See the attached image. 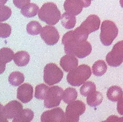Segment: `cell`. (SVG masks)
<instances>
[{
	"mask_svg": "<svg viewBox=\"0 0 123 122\" xmlns=\"http://www.w3.org/2000/svg\"><path fill=\"white\" fill-rule=\"evenodd\" d=\"M106 61L109 66L117 67L121 65L123 62V40L117 43L112 49L108 53Z\"/></svg>",
	"mask_w": 123,
	"mask_h": 122,
	"instance_id": "obj_7",
	"label": "cell"
},
{
	"mask_svg": "<svg viewBox=\"0 0 123 122\" xmlns=\"http://www.w3.org/2000/svg\"><path fill=\"white\" fill-rule=\"evenodd\" d=\"M12 10L7 6L0 7V22H4L10 17L12 15Z\"/></svg>",
	"mask_w": 123,
	"mask_h": 122,
	"instance_id": "obj_29",
	"label": "cell"
},
{
	"mask_svg": "<svg viewBox=\"0 0 123 122\" xmlns=\"http://www.w3.org/2000/svg\"><path fill=\"white\" fill-rule=\"evenodd\" d=\"M40 36L43 40L49 45H54L58 42L60 34L55 27L52 26H45L42 28Z\"/></svg>",
	"mask_w": 123,
	"mask_h": 122,
	"instance_id": "obj_11",
	"label": "cell"
},
{
	"mask_svg": "<svg viewBox=\"0 0 123 122\" xmlns=\"http://www.w3.org/2000/svg\"><path fill=\"white\" fill-rule=\"evenodd\" d=\"M12 32V28L8 24L0 23V38H8Z\"/></svg>",
	"mask_w": 123,
	"mask_h": 122,
	"instance_id": "obj_30",
	"label": "cell"
},
{
	"mask_svg": "<svg viewBox=\"0 0 123 122\" xmlns=\"http://www.w3.org/2000/svg\"><path fill=\"white\" fill-rule=\"evenodd\" d=\"M88 35L79 26L65 33L62 38L65 53L79 58H84L90 55L92 51V46L87 41Z\"/></svg>",
	"mask_w": 123,
	"mask_h": 122,
	"instance_id": "obj_1",
	"label": "cell"
},
{
	"mask_svg": "<svg viewBox=\"0 0 123 122\" xmlns=\"http://www.w3.org/2000/svg\"><path fill=\"white\" fill-rule=\"evenodd\" d=\"M108 67L105 62L99 60L95 62L92 67V72L96 76H102L106 72Z\"/></svg>",
	"mask_w": 123,
	"mask_h": 122,
	"instance_id": "obj_24",
	"label": "cell"
},
{
	"mask_svg": "<svg viewBox=\"0 0 123 122\" xmlns=\"http://www.w3.org/2000/svg\"><path fill=\"white\" fill-rule=\"evenodd\" d=\"M13 2L17 8L22 9L30 3V0H13Z\"/></svg>",
	"mask_w": 123,
	"mask_h": 122,
	"instance_id": "obj_31",
	"label": "cell"
},
{
	"mask_svg": "<svg viewBox=\"0 0 123 122\" xmlns=\"http://www.w3.org/2000/svg\"><path fill=\"white\" fill-rule=\"evenodd\" d=\"M8 0H0V7L4 6L5 4L8 1Z\"/></svg>",
	"mask_w": 123,
	"mask_h": 122,
	"instance_id": "obj_35",
	"label": "cell"
},
{
	"mask_svg": "<svg viewBox=\"0 0 123 122\" xmlns=\"http://www.w3.org/2000/svg\"><path fill=\"white\" fill-rule=\"evenodd\" d=\"M0 122H9L4 114V106L0 104Z\"/></svg>",
	"mask_w": 123,
	"mask_h": 122,
	"instance_id": "obj_33",
	"label": "cell"
},
{
	"mask_svg": "<svg viewBox=\"0 0 123 122\" xmlns=\"http://www.w3.org/2000/svg\"><path fill=\"white\" fill-rule=\"evenodd\" d=\"M120 6H121V7L123 8V0H120Z\"/></svg>",
	"mask_w": 123,
	"mask_h": 122,
	"instance_id": "obj_36",
	"label": "cell"
},
{
	"mask_svg": "<svg viewBox=\"0 0 123 122\" xmlns=\"http://www.w3.org/2000/svg\"><path fill=\"white\" fill-rule=\"evenodd\" d=\"M30 60V56L28 53L25 51H19L16 53L13 57L14 63L18 67H25L28 64Z\"/></svg>",
	"mask_w": 123,
	"mask_h": 122,
	"instance_id": "obj_17",
	"label": "cell"
},
{
	"mask_svg": "<svg viewBox=\"0 0 123 122\" xmlns=\"http://www.w3.org/2000/svg\"><path fill=\"white\" fill-rule=\"evenodd\" d=\"M50 87L44 84H40L36 87L35 97L38 99H44Z\"/></svg>",
	"mask_w": 123,
	"mask_h": 122,
	"instance_id": "obj_27",
	"label": "cell"
},
{
	"mask_svg": "<svg viewBox=\"0 0 123 122\" xmlns=\"http://www.w3.org/2000/svg\"><path fill=\"white\" fill-rule=\"evenodd\" d=\"M108 122V121L107 120H105V121H103V122Z\"/></svg>",
	"mask_w": 123,
	"mask_h": 122,
	"instance_id": "obj_37",
	"label": "cell"
},
{
	"mask_svg": "<svg viewBox=\"0 0 123 122\" xmlns=\"http://www.w3.org/2000/svg\"><path fill=\"white\" fill-rule=\"evenodd\" d=\"M91 1H92V0H91Z\"/></svg>",
	"mask_w": 123,
	"mask_h": 122,
	"instance_id": "obj_38",
	"label": "cell"
},
{
	"mask_svg": "<svg viewBox=\"0 0 123 122\" xmlns=\"http://www.w3.org/2000/svg\"><path fill=\"white\" fill-rule=\"evenodd\" d=\"M100 25V19L98 16L91 14L87 17L79 27L84 32L89 35L90 33L98 30Z\"/></svg>",
	"mask_w": 123,
	"mask_h": 122,
	"instance_id": "obj_12",
	"label": "cell"
},
{
	"mask_svg": "<svg viewBox=\"0 0 123 122\" xmlns=\"http://www.w3.org/2000/svg\"><path fill=\"white\" fill-rule=\"evenodd\" d=\"M61 25L67 29H72L75 26L76 23V18L75 16L67 13L62 14L61 17Z\"/></svg>",
	"mask_w": 123,
	"mask_h": 122,
	"instance_id": "obj_20",
	"label": "cell"
},
{
	"mask_svg": "<svg viewBox=\"0 0 123 122\" xmlns=\"http://www.w3.org/2000/svg\"><path fill=\"white\" fill-rule=\"evenodd\" d=\"M109 122H123V117H119L117 116H111L107 118Z\"/></svg>",
	"mask_w": 123,
	"mask_h": 122,
	"instance_id": "obj_32",
	"label": "cell"
},
{
	"mask_svg": "<svg viewBox=\"0 0 123 122\" xmlns=\"http://www.w3.org/2000/svg\"><path fill=\"white\" fill-rule=\"evenodd\" d=\"M103 99V94L100 92L96 90L87 96L86 102L90 106L92 107H96L102 104Z\"/></svg>",
	"mask_w": 123,
	"mask_h": 122,
	"instance_id": "obj_19",
	"label": "cell"
},
{
	"mask_svg": "<svg viewBox=\"0 0 123 122\" xmlns=\"http://www.w3.org/2000/svg\"><path fill=\"white\" fill-rule=\"evenodd\" d=\"M78 59L74 56L66 54L60 59V64L62 69L66 72L70 71L78 66Z\"/></svg>",
	"mask_w": 123,
	"mask_h": 122,
	"instance_id": "obj_15",
	"label": "cell"
},
{
	"mask_svg": "<svg viewBox=\"0 0 123 122\" xmlns=\"http://www.w3.org/2000/svg\"><path fill=\"white\" fill-rule=\"evenodd\" d=\"M117 111L120 115L123 116V97L118 101Z\"/></svg>",
	"mask_w": 123,
	"mask_h": 122,
	"instance_id": "obj_34",
	"label": "cell"
},
{
	"mask_svg": "<svg viewBox=\"0 0 123 122\" xmlns=\"http://www.w3.org/2000/svg\"><path fill=\"white\" fill-rule=\"evenodd\" d=\"M91 4V0H66L64 8L66 13L77 16L81 13L84 7H88Z\"/></svg>",
	"mask_w": 123,
	"mask_h": 122,
	"instance_id": "obj_10",
	"label": "cell"
},
{
	"mask_svg": "<svg viewBox=\"0 0 123 122\" xmlns=\"http://www.w3.org/2000/svg\"><path fill=\"white\" fill-rule=\"evenodd\" d=\"M63 75L62 71L55 63H48L44 67L43 80L49 86L58 83L63 78Z\"/></svg>",
	"mask_w": 123,
	"mask_h": 122,
	"instance_id": "obj_5",
	"label": "cell"
},
{
	"mask_svg": "<svg viewBox=\"0 0 123 122\" xmlns=\"http://www.w3.org/2000/svg\"><path fill=\"white\" fill-rule=\"evenodd\" d=\"M78 98V92L74 88L68 87L66 89L63 93V99L64 102L67 104L73 102Z\"/></svg>",
	"mask_w": 123,
	"mask_h": 122,
	"instance_id": "obj_23",
	"label": "cell"
},
{
	"mask_svg": "<svg viewBox=\"0 0 123 122\" xmlns=\"http://www.w3.org/2000/svg\"><path fill=\"white\" fill-rule=\"evenodd\" d=\"M42 26L37 21H31L26 25V31L31 35H37L41 33Z\"/></svg>",
	"mask_w": 123,
	"mask_h": 122,
	"instance_id": "obj_26",
	"label": "cell"
},
{
	"mask_svg": "<svg viewBox=\"0 0 123 122\" xmlns=\"http://www.w3.org/2000/svg\"><path fill=\"white\" fill-rule=\"evenodd\" d=\"M14 55V52L10 48L4 47L0 49V74L4 72L6 63L13 59Z\"/></svg>",
	"mask_w": 123,
	"mask_h": 122,
	"instance_id": "obj_16",
	"label": "cell"
},
{
	"mask_svg": "<svg viewBox=\"0 0 123 122\" xmlns=\"http://www.w3.org/2000/svg\"><path fill=\"white\" fill-rule=\"evenodd\" d=\"M85 104L81 100H74L67 106L66 116L72 122H78L79 117L85 112Z\"/></svg>",
	"mask_w": 123,
	"mask_h": 122,
	"instance_id": "obj_8",
	"label": "cell"
},
{
	"mask_svg": "<svg viewBox=\"0 0 123 122\" xmlns=\"http://www.w3.org/2000/svg\"><path fill=\"white\" fill-rule=\"evenodd\" d=\"M96 84L92 81H88L83 84L80 89V93L84 96H87L89 94L92 93L94 91H96Z\"/></svg>",
	"mask_w": 123,
	"mask_h": 122,
	"instance_id": "obj_28",
	"label": "cell"
},
{
	"mask_svg": "<svg viewBox=\"0 0 123 122\" xmlns=\"http://www.w3.org/2000/svg\"><path fill=\"white\" fill-rule=\"evenodd\" d=\"M39 11V7L37 4L34 3H30L27 6H25L20 11L23 16L26 17H32L37 14Z\"/></svg>",
	"mask_w": 123,
	"mask_h": 122,
	"instance_id": "obj_21",
	"label": "cell"
},
{
	"mask_svg": "<svg viewBox=\"0 0 123 122\" xmlns=\"http://www.w3.org/2000/svg\"><path fill=\"white\" fill-rule=\"evenodd\" d=\"M23 106L18 100H12L4 106V114L7 119H12L19 116L22 111Z\"/></svg>",
	"mask_w": 123,
	"mask_h": 122,
	"instance_id": "obj_13",
	"label": "cell"
},
{
	"mask_svg": "<svg viewBox=\"0 0 123 122\" xmlns=\"http://www.w3.org/2000/svg\"><path fill=\"white\" fill-rule=\"evenodd\" d=\"M25 80L24 74L19 71H14L10 74L8 81L13 86H19L23 83Z\"/></svg>",
	"mask_w": 123,
	"mask_h": 122,
	"instance_id": "obj_25",
	"label": "cell"
},
{
	"mask_svg": "<svg viewBox=\"0 0 123 122\" xmlns=\"http://www.w3.org/2000/svg\"><path fill=\"white\" fill-rule=\"evenodd\" d=\"M91 68L86 65H81L70 71L67 75V81L73 86H80L91 76Z\"/></svg>",
	"mask_w": 123,
	"mask_h": 122,
	"instance_id": "obj_3",
	"label": "cell"
},
{
	"mask_svg": "<svg viewBox=\"0 0 123 122\" xmlns=\"http://www.w3.org/2000/svg\"><path fill=\"white\" fill-rule=\"evenodd\" d=\"M38 16L42 21L49 25H55L61 17V12L57 6L53 2H46L42 6L38 13Z\"/></svg>",
	"mask_w": 123,
	"mask_h": 122,
	"instance_id": "obj_2",
	"label": "cell"
},
{
	"mask_svg": "<svg viewBox=\"0 0 123 122\" xmlns=\"http://www.w3.org/2000/svg\"><path fill=\"white\" fill-rule=\"evenodd\" d=\"M123 91L120 86H112L108 89L107 91V97L112 102L118 101L123 98Z\"/></svg>",
	"mask_w": 123,
	"mask_h": 122,
	"instance_id": "obj_18",
	"label": "cell"
},
{
	"mask_svg": "<svg viewBox=\"0 0 123 122\" xmlns=\"http://www.w3.org/2000/svg\"><path fill=\"white\" fill-rule=\"evenodd\" d=\"M42 122H72L66 116L62 109L55 108L44 111L41 116Z\"/></svg>",
	"mask_w": 123,
	"mask_h": 122,
	"instance_id": "obj_9",
	"label": "cell"
},
{
	"mask_svg": "<svg viewBox=\"0 0 123 122\" xmlns=\"http://www.w3.org/2000/svg\"><path fill=\"white\" fill-rule=\"evenodd\" d=\"M34 112L30 109H24L22 112L13 119L12 122H31L34 118Z\"/></svg>",
	"mask_w": 123,
	"mask_h": 122,
	"instance_id": "obj_22",
	"label": "cell"
},
{
	"mask_svg": "<svg viewBox=\"0 0 123 122\" xmlns=\"http://www.w3.org/2000/svg\"><path fill=\"white\" fill-rule=\"evenodd\" d=\"M33 98V87L28 83L20 85L17 90V98L24 104L31 101Z\"/></svg>",
	"mask_w": 123,
	"mask_h": 122,
	"instance_id": "obj_14",
	"label": "cell"
},
{
	"mask_svg": "<svg viewBox=\"0 0 123 122\" xmlns=\"http://www.w3.org/2000/svg\"><path fill=\"white\" fill-rule=\"evenodd\" d=\"M63 89L59 86H54L50 87L44 99V106L51 108L58 106L63 97Z\"/></svg>",
	"mask_w": 123,
	"mask_h": 122,
	"instance_id": "obj_6",
	"label": "cell"
},
{
	"mask_svg": "<svg viewBox=\"0 0 123 122\" xmlns=\"http://www.w3.org/2000/svg\"><path fill=\"white\" fill-rule=\"evenodd\" d=\"M118 34V29L115 23L106 20L102 22L100 38L102 44L105 46L111 45Z\"/></svg>",
	"mask_w": 123,
	"mask_h": 122,
	"instance_id": "obj_4",
	"label": "cell"
}]
</instances>
